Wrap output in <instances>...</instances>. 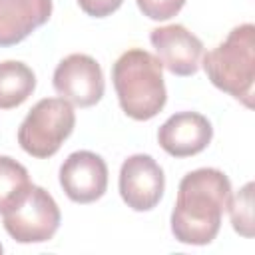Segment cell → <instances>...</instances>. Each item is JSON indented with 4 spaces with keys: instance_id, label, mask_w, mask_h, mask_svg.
Returning <instances> with one entry per match:
<instances>
[{
    "instance_id": "obj_6",
    "label": "cell",
    "mask_w": 255,
    "mask_h": 255,
    "mask_svg": "<svg viewBox=\"0 0 255 255\" xmlns=\"http://www.w3.org/2000/svg\"><path fill=\"white\" fill-rule=\"evenodd\" d=\"M54 90L76 108H90L104 96L106 84L100 64L88 54H70L54 70Z\"/></svg>"
},
{
    "instance_id": "obj_15",
    "label": "cell",
    "mask_w": 255,
    "mask_h": 255,
    "mask_svg": "<svg viewBox=\"0 0 255 255\" xmlns=\"http://www.w3.org/2000/svg\"><path fill=\"white\" fill-rule=\"evenodd\" d=\"M135 2L141 14L155 22L173 18L175 14H179V10L185 4V0H135Z\"/></svg>"
},
{
    "instance_id": "obj_14",
    "label": "cell",
    "mask_w": 255,
    "mask_h": 255,
    "mask_svg": "<svg viewBox=\"0 0 255 255\" xmlns=\"http://www.w3.org/2000/svg\"><path fill=\"white\" fill-rule=\"evenodd\" d=\"M229 209V217H231V225L233 229L251 239L255 235L253 231V183H245L233 197H229L227 203Z\"/></svg>"
},
{
    "instance_id": "obj_17",
    "label": "cell",
    "mask_w": 255,
    "mask_h": 255,
    "mask_svg": "<svg viewBox=\"0 0 255 255\" xmlns=\"http://www.w3.org/2000/svg\"><path fill=\"white\" fill-rule=\"evenodd\" d=\"M2 251H4V247H2V243H0V253H2Z\"/></svg>"
},
{
    "instance_id": "obj_16",
    "label": "cell",
    "mask_w": 255,
    "mask_h": 255,
    "mask_svg": "<svg viewBox=\"0 0 255 255\" xmlns=\"http://www.w3.org/2000/svg\"><path fill=\"white\" fill-rule=\"evenodd\" d=\"M76 2L92 18H106L124 4V0H76Z\"/></svg>"
},
{
    "instance_id": "obj_9",
    "label": "cell",
    "mask_w": 255,
    "mask_h": 255,
    "mask_svg": "<svg viewBox=\"0 0 255 255\" xmlns=\"http://www.w3.org/2000/svg\"><path fill=\"white\" fill-rule=\"evenodd\" d=\"M60 185L74 203H92L108 189V165L102 155L80 149L60 165Z\"/></svg>"
},
{
    "instance_id": "obj_11",
    "label": "cell",
    "mask_w": 255,
    "mask_h": 255,
    "mask_svg": "<svg viewBox=\"0 0 255 255\" xmlns=\"http://www.w3.org/2000/svg\"><path fill=\"white\" fill-rule=\"evenodd\" d=\"M52 16V0H0V48L16 46Z\"/></svg>"
},
{
    "instance_id": "obj_1",
    "label": "cell",
    "mask_w": 255,
    "mask_h": 255,
    "mask_svg": "<svg viewBox=\"0 0 255 255\" xmlns=\"http://www.w3.org/2000/svg\"><path fill=\"white\" fill-rule=\"evenodd\" d=\"M231 197L229 177L215 167H199L183 175L171 211V233L185 245H209L221 227Z\"/></svg>"
},
{
    "instance_id": "obj_4",
    "label": "cell",
    "mask_w": 255,
    "mask_h": 255,
    "mask_svg": "<svg viewBox=\"0 0 255 255\" xmlns=\"http://www.w3.org/2000/svg\"><path fill=\"white\" fill-rule=\"evenodd\" d=\"M76 114L64 98H44L32 106L18 128L20 147L38 159L52 157L72 135Z\"/></svg>"
},
{
    "instance_id": "obj_12",
    "label": "cell",
    "mask_w": 255,
    "mask_h": 255,
    "mask_svg": "<svg viewBox=\"0 0 255 255\" xmlns=\"http://www.w3.org/2000/svg\"><path fill=\"white\" fill-rule=\"evenodd\" d=\"M36 90V74L18 60L0 62V110L22 106Z\"/></svg>"
},
{
    "instance_id": "obj_8",
    "label": "cell",
    "mask_w": 255,
    "mask_h": 255,
    "mask_svg": "<svg viewBox=\"0 0 255 255\" xmlns=\"http://www.w3.org/2000/svg\"><path fill=\"white\" fill-rule=\"evenodd\" d=\"M155 58L173 76H193L203 58V42L183 24L159 26L149 32Z\"/></svg>"
},
{
    "instance_id": "obj_13",
    "label": "cell",
    "mask_w": 255,
    "mask_h": 255,
    "mask_svg": "<svg viewBox=\"0 0 255 255\" xmlns=\"http://www.w3.org/2000/svg\"><path fill=\"white\" fill-rule=\"evenodd\" d=\"M28 169L10 155H0V213L16 205L30 189Z\"/></svg>"
},
{
    "instance_id": "obj_10",
    "label": "cell",
    "mask_w": 255,
    "mask_h": 255,
    "mask_svg": "<svg viewBox=\"0 0 255 255\" xmlns=\"http://www.w3.org/2000/svg\"><path fill=\"white\" fill-rule=\"evenodd\" d=\"M211 137V122L197 112H177L157 129V143L171 157L197 155L209 145Z\"/></svg>"
},
{
    "instance_id": "obj_3",
    "label": "cell",
    "mask_w": 255,
    "mask_h": 255,
    "mask_svg": "<svg viewBox=\"0 0 255 255\" xmlns=\"http://www.w3.org/2000/svg\"><path fill=\"white\" fill-rule=\"evenodd\" d=\"M201 66L217 90L253 108L255 26L251 22L235 26L221 44L203 56Z\"/></svg>"
},
{
    "instance_id": "obj_2",
    "label": "cell",
    "mask_w": 255,
    "mask_h": 255,
    "mask_svg": "<svg viewBox=\"0 0 255 255\" xmlns=\"http://www.w3.org/2000/svg\"><path fill=\"white\" fill-rule=\"evenodd\" d=\"M112 82L124 114L131 120L147 122L167 102L163 66L147 50L131 48L124 52L112 68Z\"/></svg>"
},
{
    "instance_id": "obj_5",
    "label": "cell",
    "mask_w": 255,
    "mask_h": 255,
    "mask_svg": "<svg viewBox=\"0 0 255 255\" xmlns=\"http://www.w3.org/2000/svg\"><path fill=\"white\" fill-rule=\"evenodd\" d=\"M4 229L18 243L50 241L62 221L56 199L40 185H30L24 197L2 213Z\"/></svg>"
},
{
    "instance_id": "obj_7",
    "label": "cell",
    "mask_w": 255,
    "mask_h": 255,
    "mask_svg": "<svg viewBox=\"0 0 255 255\" xmlns=\"http://www.w3.org/2000/svg\"><path fill=\"white\" fill-rule=\"evenodd\" d=\"M165 175L161 165L147 153L129 155L120 169V195L133 211H149L163 197Z\"/></svg>"
}]
</instances>
